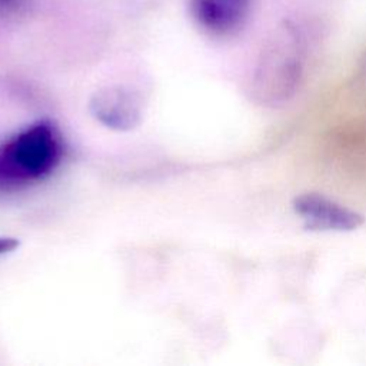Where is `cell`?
I'll return each mask as SVG.
<instances>
[{
  "label": "cell",
  "instance_id": "8992f818",
  "mask_svg": "<svg viewBox=\"0 0 366 366\" xmlns=\"http://www.w3.org/2000/svg\"><path fill=\"white\" fill-rule=\"evenodd\" d=\"M19 244H20V242L16 237L0 236V256L13 252L16 247H19Z\"/></svg>",
  "mask_w": 366,
  "mask_h": 366
},
{
  "label": "cell",
  "instance_id": "3957f363",
  "mask_svg": "<svg viewBox=\"0 0 366 366\" xmlns=\"http://www.w3.org/2000/svg\"><path fill=\"white\" fill-rule=\"evenodd\" d=\"M293 209L306 229L322 232H347L363 224L365 219L322 194L305 193L293 200Z\"/></svg>",
  "mask_w": 366,
  "mask_h": 366
},
{
  "label": "cell",
  "instance_id": "6da1fadb",
  "mask_svg": "<svg viewBox=\"0 0 366 366\" xmlns=\"http://www.w3.org/2000/svg\"><path fill=\"white\" fill-rule=\"evenodd\" d=\"M61 137L50 120H39L0 144V190H16L47 177L60 163Z\"/></svg>",
  "mask_w": 366,
  "mask_h": 366
},
{
  "label": "cell",
  "instance_id": "277c9868",
  "mask_svg": "<svg viewBox=\"0 0 366 366\" xmlns=\"http://www.w3.org/2000/svg\"><path fill=\"white\" fill-rule=\"evenodd\" d=\"M90 113L103 126L126 132L134 129L142 119V103L129 89L107 86L94 92L90 99Z\"/></svg>",
  "mask_w": 366,
  "mask_h": 366
},
{
  "label": "cell",
  "instance_id": "5b68a950",
  "mask_svg": "<svg viewBox=\"0 0 366 366\" xmlns=\"http://www.w3.org/2000/svg\"><path fill=\"white\" fill-rule=\"evenodd\" d=\"M252 0H190L196 23L213 34H230L249 16Z\"/></svg>",
  "mask_w": 366,
  "mask_h": 366
},
{
  "label": "cell",
  "instance_id": "7a4b0ae2",
  "mask_svg": "<svg viewBox=\"0 0 366 366\" xmlns=\"http://www.w3.org/2000/svg\"><path fill=\"white\" fill-rule=\"evenodd\" d=\"M302 77L299 44L286 40L274 44L262 60L254 79V94L259 102L277 106L292 99Z\"/></svg>",
  "mask_w": 366,
  "mask_h": 366
},
{
  "label": "cell",
  "instance_id": "52a82bcc",
  "mask_svg": "<svg viewBox=\"0 0 366 366\" xmlns=\"http://www.w3.org/2000/svg\"><path fill=\"white\" fill-rule=\"evenodd\" d=\"M20 1H21V0H0V4L7 6V7H14V6H17Z\"/></svg>",
  "mask_w": 366,
  "mask_h": 366
}]
</instances>
